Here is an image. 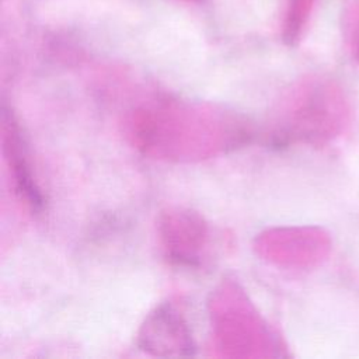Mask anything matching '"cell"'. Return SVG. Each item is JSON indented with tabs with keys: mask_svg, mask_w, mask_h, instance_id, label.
I'll list each match as a JSON object with an SVG mask.
<instances>
[{
	"mask_svg": "<svg viewBox=\"0 0 359 359\" xmlns=\"http://www.w3.org/2000/svg\"><path fill=\"white\" fill-rule=\"evenodd\" d=\"M139 345L157 356H192L195 351L188 324L171 304H161L149 314Z\"/></svg>",
	"mask_w": 359,
	"mask_h": 359,
	"instance_id": "cell-1",
	"label": "cell"
},
{
	"mask_svg": "<svg viewBox=\"0 0 359 359\" xmlns=\"http://www.w3.org/2000/svg\"><path fill=\"white\" fill-rule=\"evenodd\" d=\"M3 132H4V153L13 170L15 188L25 203L35 212L42 210L45 199L36 185V181L31 172L29 164L25 158L24 142L21 139L20 128L17 126L13 114H10L3 105Z\"/></svg>",
	"mask_w": 359,
	"mask_h": 359,
	"instance_id": "cell-2",
	"label": "cell"
},
{
	"mask_svg": "<svg viewBox=\"0 0 359 359\" xmlns=\"http://www.w3.org/2000/svg\"><path fill=\"white\" fill-rule=\"evenodd\" d=\"M310 4L311 0H293L290 3L285 21V39L287 42H293L297 38Z\"/></svg>",
	"mask_w": 359,
	"mask_h": 359,
	"instance_id": "cell-3",
	"label": "cell"
},
{
	"mask_svg": "<svg viewBox=\"0 0 359 359\" xmlns=\"http://www.w3.org/2000/svg\"><path fill=\"white\" fill-rule=\"evenodd\" d=\"M181 1H187V3H195V1H199V0H181Z\"/></svg>",
	"mask_w": 359,
	"mask_h": 359,
	"instance_id": "cell-4",
	"label": "cell"
}]
</instances>
